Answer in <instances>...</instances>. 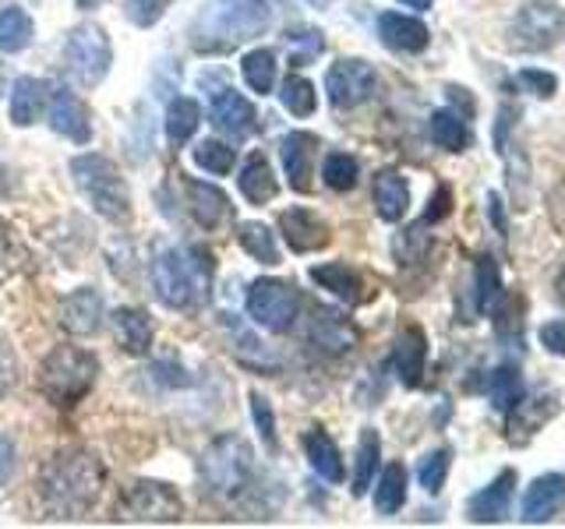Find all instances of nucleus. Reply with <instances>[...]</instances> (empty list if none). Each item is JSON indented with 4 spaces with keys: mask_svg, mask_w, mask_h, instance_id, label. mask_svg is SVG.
I'll return each mask as SVG.
<instances>
[{
    "mask_svg": "<svg viewBox=\"0 0 565 529\" xmlns=\"http://www.w3.org/2000/svg\"><path fill=\"white\" fill-rule=\"evenodd\" d=\"M103 484V458L85 449H67L40 469V505L50 519H82L96 508Z\"/></svg>",
    "mask_w": 565,
    "mask_h": 529,
    "instance_id": "f257e3e1",
    "label": "nucleus"
},
{
    "mask_svg": "<svg viewBox=\"0 0 565 529\" xmlns=\"http://www.w3.org/2000/svg\"><path fill=\"white\" fill-rule=\"evenodd\" d=\"M273 4L276 0H216L191 25V50L202 57H220L247 40H258L276 18Z\"/></svg>",
    "mask_w": 565,
    "mask_h": 529,
    "instance_id": "f03ea898",
    "label": "nucleus"
},
{
    "mask_svg": "<svg viewBox=\"0 0 565 529\" xmlns=\"http://www.w3.org/2000/svg\"><path fill=\"white\" fill-rule=\"evenodd\" d=\"M152 293L170 311H202L212 296V258L205 247L173 244L152 261Z\"/></svg>",
    "mask_w": 565,
    "mask_h": 529,
    "instance_id": "7ed1b4c3",
    "label": "nucleus"
},
{
    "mask_svg": "<svg viewBox=\"0 0 565 529\" xmlns=\"http://www.w3.org/2000/svg\"><path fill=\"white\" fill-rule=\"evenodd\" d=\"M199 476L209 498L216 501H237L252 487L255 476V452L241 434H223L202 452Z\"/></svg>",
    "mask_w": 565,
    "mask_h": 529,
    "instance_id": "20e7f679",
    "label": "nucleus"
},
{
    "mask_svg": "<svg viewBox=\"0 0 565 529\" xmlns=\"http://www.w3.org/2000/svg\"><path fill=\"white\" fill-rule=\"evenodd\" d=\"M71 176H75L85 202L93 205L103 219H110V223L131 219V191L124 184L120 170L114 166V159H106L99 152H82L71 159Z\"/></svg>",
    "mask_w": 565,
    "mask_h": 529,
    "instance_id": "39448f33",
    "label": "nucleus"
},
{
    "mask_svg": "<svg viewBox=\"0 0 565 529\" xmlns=\"http://www.w3.org/2000/svg\"><path fill=\"white\" fill-rule=\"evenodd\" d=\"M96 375H99V360L88 349L57 346L40 364V388L53 406L67 410V406H78L88 392H93Z\"/></svg>",
    "mask_w": 565,
    "mask_h": 529,
    "instance_id": "423d86ee",
    "label": "nucleus"
},
{
    "mask_svg": "<svg viewBox=\"0 0 565 529\" xmlns=\"http://www.w3.org/2000/svg\"><path fill=\"white\" fill-rule=\"evenodd\" d=\"M110 64H114V46H110V35H106L103 25L85 22L67 32V40H64L67 78H75L82 88H96V85H103L106 75H110Z\"/></svg>",
    "mask_w": 565,
    "mask_h": 529,
    "instance_id": "0eeeda50",
    "label": "nucleus"
},
{
    "mask_svg": "<svg viewBox=\"0 0 565 529\" xmlns=\"http://www.w3.org/2000/svg\"><path fill=\"white\" fill-rule=\"evenodd\" d=\"M565 35V11L555 0H526L509 22V46L520 53H547Z\"/></svg>",
    "mask_w": 565,
    "mask_h": 529,
    "instance_id": "6e6552de",
    "label": "nucleus"
},
{
    "mask_svg": "<svg viewBox=\"0 0 565 529\" xmlns=\"http://www.w3.org/2000/svg\"><path fill=\"white\" fill-rule=\"evenodd\" d=\"M300 314V293L282 279H255L247 290V317L265 332H290Z\"/></svg>",
    "mask_w": 565,
    "mask_h": 529,
    "instance_id": "1a4fd4ad",
    "label": "nucleus"
},
{
    "mask_svg": "<svg viewBox=\"0 0 565 529\" xmlns=\"http://www.w3.org/2000/svg\"><path fill=\"white\" fill-rule=\"evenodd\" d=\"M120 516L131 522H181L184 519V501L170 484L159 481H138L124 490L120 498Z\"/></svg>",
    "mask_w": 565,
    "mask_h": 529,
    "instance_id": "9d476101",
    "label": "nucleus"
},
{
    "mask_svg": "<svg viewBox=\"0 0 565 529\" xmlns=\"http://www.w3.org/2000/svg\"><path fill=\"white\" fill-rule=\"evenodd\" d=\"M326 93L335 110H358L379 93V71L361 57H343L326 71Z\"/></svg>",
    "mask_w": 565,
    "mask_h": 529,
    "instance_id": "9b49d317",
    "label": "nucleus"
},
{
    "mask_svg": "<svg viewBox=\"0 0 565 529\" xmlns=\"http://www.w3.org/2000/svg\"><path fill=\"white\" fill-rule=\"evenodd\" d=\"M494 145L502 152L505 163V184L509 191H516V208H526V181H530V163L520 141V106L502 102L499 123H494Z\"/></svg>",
    "mask_w": 565,
    "mask_h": 529,
    "instance_id": "f8f14e48",
    "label": "nucleus"
},
{
    "mask_svg": "<svg viewBox=\"0 0 565 529\" xmlns=\"http://www.w3.org/2000/svg\"><path fill=\"white\" fill-rule=\"evenodd\" d=\"M516 481L520 473L516 469H502L488 487H481L467 501V519L470 522H484V526H494V522H505L512 516V498H516Z\"/></svg>",
    "mask_w": 565,
    "mask_h": 529,
    "instance_id": "ddd939ff",
    "label": "nucleus"
},
{
    "mask_svg": "<svg viewBox=\"0 0 565 529\" xmlns=\"http://www.w3.org/2000/svg\"><path fill=\"white\" fill-rule=\"evenodd\" d=\"M279 237L287 240L294 255H311L329 247L332 229L322 216H315L311 208H287V212H279Z\"/></svg>",
    "mask_w": 565,
    "mask_h": 529,
    "instance_id": "4468645a",
    "label": "nucleus"
},
{
    "mask_svg": "<svg viewBox=\"0 0 565 529\" xmlns=\"http://www.w3.org/2000/svg\"><path fill=\"white\" fill-rule=\"evenodd\" d=\"M209 117H212V128L220 134H226L230 141H244L255 134V106L247 102L241 93L234 88H223L220 96H212V106H209Z\"/></svg>",
    "mask_w": 565,
    "mask_h": 529,
    "instance_id": "2eb2a0df",
    "label": "nucleus"
},
{
    "mask_svg": "<svg viewBox=\"0 0 565 529\" xmlns=\"http://www.w3.org/2000/svg\"><path fill=\"white\" fill-rule=\"evenodd\" d=\"M50 128L61 138L75 141V145H88L93 141V120H88L85 102L71 88L50 93Z\"/></svg>",
    "mask_w": 565,
    "mask_h": 529,
    "instance_id": "dca6fc26",
    "label": "nucleus"
},
{
    "mask_svg": "<svg viewBox=\"0 0 565 529\" xmlns=\"http://www.w3.org/2000/svg\"><path fill=\"white\" fill-rule=\"evenodd\" d=\"M282 155V170H287V181L297 194L311 191V176H315V155H318V138L311 131H290L279 145Z\"/></svg>",
    "mask_w": 565,
    "mask_h": 529,
    "instance_id": "f3484780",
    "label": "nucleus"
},
{
    "mask_svg": "<svg viewBox=\"0 0 565 529\" xmlns=\"http://www.w3.org/2000/svg\"><path fill=\"white\" fill-rule=\"evenodd\" d=\"M308 339H311L318 349L332 353V357H343V353H350L353 346H358L361 332H358V325H353L347 314L318 307V311H315V317H311Z\"/></svg>",
    "mask_w": 565,
    "mask_h": 529,
    "instance_id": "a211bd4d",
    "label": "nucleus"
},
{
    "mask_svg": "<svg viewBox=\"0 0 565 529\" xmlns=\"http://www.w3.org/2000/svg\"><path fill=\"white\" fill-rule=\"evenodd\" d=\"M379 40L393 53H424L431 43V32L414 14L385 11V14H379Z\"/></svg>",
    "mask_w": 565,
    "mask_h": 529,
    "instance_id": "6ab92c4d",
    "label": "nucleus"
},
{
    "mask_svg": "<svg viewBox=\"0 0 565 529\" xmlns=\"http://www.w3.org/2000/svg\"><path fill=\"white\" fill-rule=\"evenodd\" d=\"M61 325L64 332H71L75 339H85V335H96L103 325V296L93 287H82L75 293H67L61 300Z\"/></svg>",
    "mask_w": 565,
    "mask_h": 529,
    "instance_id": "aec40b11",
    "label": "nucleus"
},
{
    "mask_svg": "<svg viewBox=\"0 0 565 529\" xmlns=\"http://www.w3.org/2000/svg\"><path fill=\"white\" fill-rule=\"evenodd\" d=\"M562 501H565V473H544L526 487L523 505H520V519L526 526L547 522L562 508Z\"/></svg>",
    "mask_w": 565,
    "mask_h": 529,
    "instance_id": "412c9836",
    "label": "nucleus"
},
{
    "mask_svg": "<svg viewBox=\"0 0 565 529\" xmlns=\"http://www.w3.org/2000/svg\"><path fill=\"white\" fill-rule=\"evenodd\" d=\"M428 364V335L420 325H403L393 343V367L406 388H417Z\"/></svg>",
    "mask_w": 565,
    "mask_h": 529,
    "instance_id": "4be33fe9",
    "label": "nucleus"
},
{
    "mask_svg": "<svg viewBox=\"0 0 565 529\" xmlns=\"http://www.w3.org/2000/svg\"><path fill=\"white\" fill-rule=\"evenodd\" d=\"M184 194H188V212L191 219L202 229H220L230 216V198L223 194V187L205 184V181H184Z\"/></svg>",
    "mask_w": 565,
    "mask_h": 529,
    "instance_id": "5701e85b",
    "label": "nucleus"
},
{
    "mask_svg": "<svg viewBox=\"0 0 565 529\" xmlns=\"http://www.w3.org/2000/svg\"><path fill=\"white\" fill-rule=\"evenodd\" d=\"M114 339L124 353H131V357H146L152 349V339H156V328H152V317L149 311L141 307H120L114 314Z\"/></svg>",
    "mask_w": 565,
    "mask_h": 529,
    "instance_id": "b1692460",
    "label": "nucleus"
},
{
    "mask_svg": "<svg viewBox=\"0 0 565 529\" xmlns=\"http://www.w3.org/2000/svg\"><path fill=\"white\" fill-rule=\"evenodd\" d=\"M311 279H315L322 290H329L332 296H340L343 304H364V300L371 296V293L364 290L361 272H358V269H350V264H343V261L315 264V269H311Z\"/></svg>",
    "mask_w": 565,
    "mask_h": 529,
    "instance_id": "393cba45",
    "label": "nucleus"
},
{
    "mask_svg": "<svg viewBox=\"0 0 565 529\" xmlns=\"http://www.w3.org/2000/svg\"><path fill=\"white\" fill-rule=\"evenodd\" d=\"M46 102H50V85L43 78L22 75L11 88V123L14 128H32L43 117Z\"/></svg>",
    "mask_w": 565,
    "mask_h": 529,
    "instance_id": "a878e982",
    "label": "nucleus"
},
{
    "mask_svg": "<svg viewBox=\"0 0 565 529\" xmlns=\"http://www.w3.org/2000/svg\"><path fill=\"white\" fill-rule=\"evenodd\" d=\"M371 198H375V212L385 223H399L411 208V184L396 170H382L371 184Z\"/></svg>",
    "mask_w": 565,
    "mask_h": 529,
    "instance_id": "bb28decb",
    "label": "nucleus"
},
{
    "mask_svg": "<svg viewBox=\"0 0 565 529\" xmlns=\"http://www.w3.org/2000/svg\"><path fill=\"white\" fill-rule=\"evenodd\" d=\"M237 187H241V194L252 205H269L273 198H276V191H279V184H276V173H273V166H269V159H265L262 152H252L244 159V170H241V176H237Z\"/></svg>",
    "mask_w": 565,
    "mask_h": 529,
    "instance_id": "cd10ccee",
    "label": "nucleus"
},
{
    "mask_svg": "<svg viewBox=\"0 0 565 529\" xmlns=\"http://www.w3.org/2000/svg\"><path fill=\"white\" fill-rule=\"evenodd\" d=\"M305 455H308V463L311 469L322 476L326 484H340L343 481V455H340V445L329 438V431L322 428H311L305 434Z\"/></svg>",
    "mask_w": 565,
    "mask_h": 529,
    "instance_id": "c85d7f7f",
    "label": "nucleus"
},
{
    "mask_svg": "<svg viewBox=\"0 0 565 529\" xmlns=\"http://www.w3.org/2000/svg\"><path fill=\"white\" fill-rule=\"evenodd\" d=\"M488 396H491V406L499 413H516L520 406H523V396H526V385H523L520 367L516 364L494 367L491 385H488Z\"/></svg>",
    "mask_w": 565,
    "mask_h": 529,
    "instance_id": "c756f323",
    "label": "nucleus"
},
{
    "mask_svg": "<svg viewBox=\"0 0 565 529\" xmlns=\"http://www.w3.org/2000/svg\"><path fill=\"white\" fill-rule=\"evenodd\" d=\"M199 123H202V106L188 99V96H177L170 106H167V120H163V128H167V141L173 149H184L188 141L194 138V131H199Z\"/></svg>",
    "mask_w": 565,
    "mask_h": 529,
    "instance_id": "7c9ffc66",
    "label": "nucleus"
},
{
    "mask_svg": "<svg viewBox=\"0 0 565 529\" xmlns=\"http://www.w3.org/2000/svg\"><path fill=\"white\" fill-rule=\"evenodd\" d=\"M428 128H431V141L438 149H446V152H467L470 141H473L467 117L456 114L452 106H449V110H435Z\"/></svg>",
    "mask_w": 565,
    "mask_h": 529,
    "instance_id": "2f4dec72",
    "label": "nucleus"
},
{
    "mask_svg": "<svg viewBox=\"0 0 565 529\" xmlns=\"http://www.w3.org/2000/svg\"><path fill=\"white\" fill-rule=\"evenodd\" d=\"M241 75L247 82V88L258 96H273V85H276V75H279V61L269 46H255L244 53L241 61Z\"/></svg>",
    "mask_w": 565,
    "mask_h": 529,
    "instance_id": "473e14b6",
    "label": "nucleus"
},
{
    "mask_svg": "<svg viewBox=\"0 0 565 529\" xmlns=\"http://www.w3.org/2000/svg\"><path fill=\"white\" fill-rule=\"evenodd\" d=\"M237 244L244 247V255H252L258 264H279L282 261V251H279V244H276V234H273V226H265V223H241L237 226Z\"/></svg>",
    "mask_w": 565,
    "mask_h": 529,
    "instance_id": "72a5a7b5",
    "label": "nucleus"
},
{
    "mask_svg": "<svg viewBox=\"0 0 565 529\" xmlns=\"http://www.w3.org/2000/svg\"><path fill=\"white\" fill-rule=\"evenodd\" d=\"M379 463H382V438L375 428H364L361 431V441H358V463H353V494H367L371 481H375L379 473Z\"/></svg>",
    "mask_w": 565,
    "mask_h": 529,
    "instance_id": "f704fd0d",
    "label": "nucleus"
},
{
    "mask_svg": "<svg viewBox=\"0 0 565 529\" xmlns=\"http://www.w3.org/2000/svg\"><path fill=\"white\" fill-rule=\"evenodd\" d=\"M406 484H411V476H406L403 463H388L382 469L379 487H375V511L379 516H396V511L406 505Z\"/></svg>",
    "mask_w": 565,
    "mask_h": 529,
    "instance_id": "c9c22d12",
    "label": "nucleus"
},
{
    "mask_svg": "<svg viewBox=\"0 0 565 529\" xmlns=\"http://www.w3.org/2000/svg\"><path fill=\"white\" fill-rule=\"evenodd\" d=\"M505 296V287H502V276H499V264L491 258H477L473 264V307L488 314L499 307V300Z\"/></svg>",
    "mask_w": 565,
    "mask_h": 529,
    "instance_id": "e433bc0d",
    "label": "nucleus"
},
{
    "mask_svg": "<svg viewBox=\"0 0 565 529\" xmlns=\"http://www.w3.org/2000/svg\"><path fill=\"white\" fill-rule=\"evenodd\" d=\"M35 40V25L29 11L22 8H0V50L4 53H22Z\"/></svg>",
    "mask_w": 565,
    "mask_h": 529,
    "instance_id": "4c0bfd02",
    "label": "nucleus"
},
{
    "mask_svg": "<svg viewBox=\"0 0 565 529\" xmlns=\"http://www.w3.org/2000/svg\"><path fill=\"white\" fill-rule=\"evenodd\" d=\"M322 181H326L329 191L347 194V191L358 187V181H361V163L350 152H329L326 163H322Z\"/></svg>",
    "mask_w": 565,
    "mask_h": 529,
    "instance_id": "58836bf2",
    "label": "nucleus"
},
{
    "mask_svg": "<svg viewBox=\"0 0 565 529\" xmlns=\"http://www.w3.org/2000/svg\"><path fill=\"white\" fill-rule=\"evenodd\" d=\"M279 102L287 106V114L294 117H311L318 110V93L305 75H290L279 88Z\"/></svg>",
    "mask_w": 565,
    "mask_h": 529,
    "instance_id": "ea45409f",
    "label": "nucleus"
},
{
    "mask_svg": "<svg viewBox=\"0 0 565 529\" xmlns=\"http://www.w3.org/2000/svg\"><path fill=\"white\" fill-rule=\"evenodd\" d=\"M194 163H199L205 173H212V176H226L230 170L237 166V152L226 145V141H216V138H205V141H199L194 145Z\"/></svg>",
    "mask_w": 565,
    "mask_h": 529,
    "instance_id": "a19ab883",
    "label": "nucleus"
},
{
    "mask_svg": "<svg viewBox=\"0 0 565 529\" xmlns=\"http://www.w3.org/2000/svg\"><path fill=\"white\" fill-rule=\"evenodd\" d=\"M449 466H452V452L449 449H435L428 452L417 463V481L420 487L428 494H438L441 487H446V476H449Z\"/></svg>",
    "mask_w": 565,
    "mask_h": 529,
    "instance_id": "79ce46f5",
    "label": "nucleus"
},
{
    "mask_svg": "<svg viewBox=\"0 0 565 529\" xmlns=\"http://www.w3.org/2000/svg\"><path fill=\"white\" fill-rule=\"evenodd\" d=\"M287 43H290V50H294V64L300 67V64H311L318 53L326 50V40H322V32L318 29H300V32H290L287 35Z\"/></svg>",
    "mask_w": 565,
    "mask_h": 529,
    "instance_id": "37998d69",
    "label": "nucleus"
},
{
    "mask_svg": "<svg viewBox=\"0 0 565 529\" xmlns=\"http://www.w3.org/2000/svg\"><path fill=\"white\" fill-rule=\"evenodd\" d=\"M173 4V0H128L124 4V14H128V22L138 25V29H152L159 18L167 14V8Z\"/></svg>",
    "mask_w": 565,
    "mask_h": 529,
    "instance_id": "c03bdc74",
    "label": "nucleus"
},
{
    "mask_svg": "<svg viewBox=\"0 0 565 529\" xmlns=\"http://www.w3.org/2000/svg\"><path fill=\"white\" fill-rule=\"evenodd\" d=\"M520 88L530 96H537V99H552L558 93V78L552 75V71H534V67H526L520 71Z\"/></svg>",
    "mask_w": 565,
    "mask_h": 529,
    "instance_id": "a18cd8bd",
    "label": "nucleus"
},
{
    "mask_svg": "<svg viewBox=\"0 0 565 529\" xmlns=\"http://www.w3.org/2000/svg\"><path fill=\"white\" fill-rule=\"evenodd\" d=\"M252 417H255V428L258 438L265 441V449H279V434H276V417H273V406L265 402L262 396H252Z\"/></svg>",
    "mask_w": 565,
    "mask_h": 529,
    "instance_id": "49530a36",
    "label": "nucleus"
},
{
    "mask_svg": "<svg viewBox=\"0 0 565 529\" xmlns=\"http://www.w3.org/2000/svg\"><path fill=\"white\" fill-rule=\"evenodd\" d=\"M14 272H18V247H14L8 223L0 219V287H4Z\"/></svg>",
    "mask_w": 565,
    "mask_h": 529,
    "instance_id": "de8ad7c7",
    "label": "nucleus"
},
{
    "mask_svg": "<svg viewBox=\"0 0 565 529\" xmlns=\"http://www.w3.org/2000/svg\"><path fill=\"white\" fill-rule=\"evenodd\" d=\"M18 381V353L14 346L0 335V399H4Z\"/></svg>",
    "mask_w": 565,
    "mask_h": 529,
    "instance_id": "09e8293b",
    "label": "nucleus"
},
{
    "mask_svg": "<svg viewBox=\"0 0 565 529\" xmlns=\"http://www.w3.org/2000/svg\"><path fill=\"white\" fill-rule=\"evenodd\" d=\"M452 212V187L449 184H438L435 187V194H431V202H428V208H424V216H420V223L424 226H431V223H441Z\"/></svg>",
    "mask_w": 565,
    "mask_h": 529,
    "instance_id": "8fccbe9b",
    "label": "nucleus"
},
{
    "mask_svg": "<svg viewBox=\"0 0 565 529\" xmlns=\"http://www.w3.org/2000/svg\"><path fill=\"white\" fill-rule=\"evenodd\" d=\"M541 346L552 357H565V322H544L541 325Z\"/></svg>",
    "mask_w": 565,
    "mask_h": 529,
    "instance_id": "3c124183",
    "label": "nucleus"
},
{
    "mask_svg": "<svg viewBox=\"0 0 565 529\" xmlns=\"http://www.w3.org/2000/svg\"><path fill=\"white\" fill-rule=\"evenodd\" d=\"M547 216H552L555 229L565 234V181H558L552 191H547Z\"/></svg>",
    "mask_w": 565,
    "mask_h": 529,
    "instance_id": "603ef678",
    "label": "nucleus"
},
{
    "mask_svg": "<svg viewBox=\"0 0 565 529\" xmlns=\"http://www.w3.org/2000/svg\"><path fill=\"white\" fill-rule=\"evenodd\" d=\"M14 445H11V438H4L0 434V487H4L11 476H14Z\"/></svg>",
    "mask_w": 565,
    "mask_h": 529,
    "instance_id": "864d4df0",
    "label": "nucleus"
},
{
    "mask_svg": "<svg viewBox=\"0 0 565 529\" xmlns=\"http://www.w3.org/2000/svg\"><path fill=\"white\" fill-rule=\"evenodd\" d=\"M446 93H449V102H456L459 110H463V117L470 120V117H473V99L467 96V88H459V85H449Z\"/></svg>",
    "mask_w": 565,
    "mask_h": 529,
    "instance_id": "5fc2aeb1",
    "label": "nucleus"
},
{
    "mask_svg": "<svg viewBox=\"0 0 565 529\" xmlns=\"http://www.w3.org/2000/svg\"><path fill=\"white\" fill-rule=\"evenodd\" d=\"M555 300H558V304L565 307V269L555 276Z\"/></svg>",
    "mask_w": 565,
    "mask_h": 529,
    "instance_id": "6e6d98bb",
    "label": "nucleus"
},
{
    "mask_svg": "<svg viewBox=\"0 0 565 529\" xmlns=\"http://www.w3.org/2000/svg\"><path fill=\"white\" fill-rule=\"evenodd\" d=\"M399 4H403V8H414V11H428V8L435 4V0H399Z\"/></svg>",
    "mask_w": 565,
    "mask_h": 529,
    "instance_id": "4d7b16f0",
    "label": "nucleus"
},
{
    "mask_svg": "<svg viewBox=\"0 0 565 529\" xmlns=\"http://www.w3.org/2000/svg\"><path fill=\"white\" fill-rule=\"evenodd\" d=\"M96 4H103V0H78V8H82V11H93Z\"/></svg>",
    "mask_w": 565,
    "mask_h": 529,
    "instance_id": "13d9d810",
    "label": "nucleus"
},
{
    "mask_svg": "<svg viewBox=\"0 0 565 529\" xmlns=\"http://www.w3.org/2000/svg\"><path fill=\"white\" fill-rule=\"evenodd\" d=\"M4 191H8V176H4V170H0V198H4Z\"/></svg>",
    "mask_w": 565,
    "mask_h": 529,
    "instance_id": "bf43d9fd",
    "label": "nucleus"
},
{
    "mask_svg": "<svg viewBox=\"0 0 565 529\" xmlns=\"http://www.w3.org/2000/svg\"><path fill=\"white\" fill-rule=\"evenodd\" d=\"M0 96H4V67H0Z\"/></svg>",
    "mask_w": 565,
    "mask_h": 529,
    "instance_id": "052dcab7",
    "label": "nucleus"
},
{
    "mask_svg": "<svg viewBox=\"0 0 565 529\" xmlns=\"http://www.w3.org/2000/svg\"><path fill=\"white\" fill-rule=\"evenodd\" d=\"M311 4H326V0H311Z\"/></svg>",
    "mask_w": 565,
    "mask_h": 529,
    "instance_id": "680f3d73",
    "label": "nucleus"
}]
</instances>
